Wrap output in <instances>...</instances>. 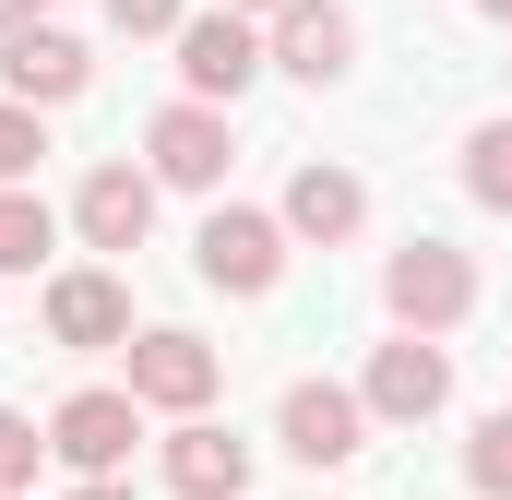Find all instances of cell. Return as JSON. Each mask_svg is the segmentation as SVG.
Wrapping results in <instances>:
<instances>
[{
	"instance_id": "cell-15",
	"label": "cell",
	"mask_w": 512,
	"mask_h": 500,
	"mask_svg": "<svg viewBox=\"0 0 512 500\" xmlns=\"http://www.w3.org/2000/svg\"><path fill=\"white\" fill-rule=\"evenodd\" d=\"M48 250H60V215H48L24 179H0V274H36Z\"/></svg>"
},
{
	"instance_id": "cell-25",
	"label": "cell",
	"mask_w": 512,
	"mask_h": 500,
	"mask_svg": "<svg viewBox=\"0 0 512 500\" xmlns=\"http://www.w3.org/2000/svg\"><path fill=\"white\" fill-rule=\"evenodd\" d=\"M12 500H24V489H12Z\"/></svg>"
},
{
	"instance_id": "cell-13",
	"label": "cell",
	"mask_w": 512,
	"mask_h": 500,
	"mask_svg": "<svg viewBox=\"0 0 512 500\" xmlns=\"http://www.w3.org/2000/svg\"><path fill=\"white\" fill-rule=\"evenodd\" d=\"M167 489L179 500H239L251 489V441L215 429V417H179V429H167Z\"/></svg>"
},
{
	"instance_id": "cell-1",
	"label": "cell",
	"mask_w": 512,
	"mask_h": 500,
	"mask_svg": "<svg viewBox=\"0 0 512 500\" xmlns=\"http://www.w3.org/2000/svg\"><path fill=\"white\" fill-rule=\"evenodd\" d=\"M382 310L405 322V334H453V322L477 310V262H465L453 239H405L382 262Z\"/></svg>"
},
{
	"instance_id": "cell-12",
	"label": "cell",
	"mask_w": 512,
	"mask_h": 500,
	"mask_svg": "<svg viewBox=\"0 0 512 500\" xmlns=\"http://www.w3.org/2000/svg\"><path fill=\"white\" fill-rule=\"evenodd\" d=\"M262 48H274V72H298V84H346V60H358V24H346L334 0H286Z\"/></svg>"
},
{
	"instance_id": "cell-8",
	"label": "cell",
	"mask_w": 512,
	"mask_h": 500,
	"mask_svg": "<svg viewBox=\"0 0 512 500\" xmlns=\"http://www.w3.org/2000/svg\"><path fill=\"white\" fill-rule=\"evenodd\" d=\"M131 393H143V417H203L215 405V346L203 334H179V322H155V334H131Z\"/></svg>"
},
{
	"instance_id": "cell-24",
	"label": "cell",
	"mask_w": 512,
	"mask_h": 500,
	"mask_svg": "<svg viewBox=\"0 0 512 500\" xmlns=\"http://www.w3.org/2000/svg\"><path fill=\"white\" fill-rule=\"evenodd\" d=\"M239 12H286V0H239Z\"/></svg>"
},
{
	"instance_id": "cell-5",
	"label": "cell",
	"mask_w": 512,
	"mask_h": 500,
	"mask_svg": "<svg viewBox=\"0 0 512 500\" xmlns=\"http://www.w3.org/2000/svg\"><path fill=\"white\" fill-rule=\"evenodd\" d=\"M274 441L322 477V465H358L370 453V405L346 393V381H286V405H274Z\"/></svg>"
},
{
	"instance_id": "cell-19",
	"label": "cell",
	"mask_w": 512,
	"mask_h": 500,
	"mask_svg": "<svg viewBox=\"0 0 512 500\" xmlns=\"http://www.w3.org/2000/svg\"><path fill=\"white\" fill-rule=\"evenodd\" d=\"M36 453H48V441H36V417H12V405H0V500L36 489Z\"/></svg>"
},
{
	"instance_id": "cell-16",
	"label": "cell",
	"mask_w": 512,
	"mask_h": 500,
	"mask_svg": "<svg viewBox=\"0 0 512 500\" xmlns=\"http://www.w3.org/2000/svg\"><path fill=\"white\" fill-rule=\"evenodd\" d=\"M465 191H477L489 215H512V120H477V131H465Z\"/></svg>"
},
{
	"instance_id": "cell-10",
	"label": "cell",
	"mask_w": 512,
	"mask_h": 500,
	"mask_svg": "<svg viewBox=\"0 0 512 500\" xmlns=\"http://www.w3.org/2000/svg\"><path fill=\"white\" fill-rule=\"evenodd\" d=\"M0 84H12L24 108H72V96L96 84V60H84L72 24H12V36H0Z\"/></svg>"
},
{
	"instance_id": "cell-7",
	"label": "cell",
	"mask_w": 512,
	"mask_h": 500,
	"mask_svg": "<svg viewBox=\"0 0 512 500\" xmlns=\"http://www.w3.org/2000/svg\"><path fill=\"white\" fill-rule=\"evenodd\" d=\"M131 441H143V393H131V381H120V393L96 381V393H72V405L48 417V453H60L72 477H120Z\"/></svg>"
},
{
	"instance_id": "cell-6",
	"label": "cell",
	"mask_w": 512,
	"mask_h": 500,
	"mask_svg": "<svg viewBox=\"0 0 512 500\" xmlns=\"http://www.w3.org/2000/svg\"><path fill=\"white\" fill-rule=\"evenodd\" d=\"M358 405H370V429H417V417H441V405H453V358H441L429 334H393V346H370Z\"/></svg>"
},
{
	"instance_id": "cell-3",
	"label": "cell",
	"mask_w": 512,
	"mask_h": 500,
	"mask_svg": "<svg viewBox=\"0 0 512 500\" xmlns=\"http://www.w3.org/2000/svg\"><path fill=\"white\" fill-rule=\"evenodd\" d=\"M262 60H274V48H262V24L239 12V0H215V12H191V24H179V84H191L203 108H239Z\"/></svg>"
},
{
	"instance_id": "cell-4",
	"label": "cell",
	"mask_w": 512,
	"mask_h": 500,
	"mask_svg": "<svg viewBox=\"0 0 512 500\" xmlns=\"http://www.w3.org/2000/svg\"><path fill=\"white\" fill-rule=\"evenodd\" d=\"M143 167H155V191H227V167H239V131H227V108H203V96L155 108V131H143Z\"/></svg>"
},
{
	"instance_id": "cell-21",
	"label": "cell",
	"mask_w": 512,
	"mask_h": 500,
	"mask_svg": "<svg viewBox=\"0 0 512 500\" xmlns=\"http://www.w3.org/2000/svg\"><path fill=\"white\" fill-rule=\"evenodd\" d=\"M72 500H143V489H120V477H72Z\"/></svg>"
},
{
	"instance_id": "cell-14",
	"label": "cell",
	"mask_w": 512,
	"mask_h": 500,
	"mask_svg": "<svg viewBox=\"0 0 512 500\" xmlns=\"http://www.w3.org/2000/svg\"><path fill=\"white\" fill-rule=\"evenodd\" d=\"M358 227H370V191H358L346 167H322V155H310V167L286 179V239H310V250H346Z\"/></svg>"
},
{
	"instance_id": "cell-22",
	"label": "cell",
	"mask_w": 512,
	"mask_h": 500,
	"mask_svg": "<svg viewBox=\"0 0 512 500\" xmlns=\"http://www.w3.org/2000/svg\"><path fill=\"white\" fill-rule=\"evenodd\" d=\"M12 24H36V0H0V36H12Z\"/></svg>"
},
{
	"instance_id": "cell-2",
	"label": "cell",
	"mask_w": 512,
	"mask_h": 500,
	"mask_svg": "<svg viewBox=\"0 0 512 500\" xmlns=\"http://www.w3.org/2000/svg\"><path fill=\"white\" fill-rule=\"evenodd\" d=\"M191 274H203V286H227V298H274V274H286V215L215 203V215H203V239H191Z\"/></svg>"
},
{
	"instance_id": "cell-23",
	"label": "cell",
	"mask_w": 512,
	"mask_h": 500,
	"mask_svg": "<svg viewBox=\"0 0 512 500\" xmlns=\"http://www.w3.org/2000/svg\"><path fill=\"white\" fill-rule=\"evenodd\" d=\"M477 12H489V24H512V0H477Z\"/></svg>"
},
{
	"instance_id": "cell-18",
	"label": "cell",
	"mask_w": 512,
	"mask_h": 500,
	"mask_svg": "<svg viewBox=\"0 0 512 500\" xmlns=\"http://www.w3.org/2000/svg\"><path fill=\"white\" fill-rule=\"evenodd\" d=\"M36 155H48V120L24 96H0V179H36Z\"/></svg>"
},
{
	"instance_id": "cell-17",
	"label": "cell",
	"mask_w": 512,
	"mask_h": 500,
	"mask_svg": "<svg viewBox=\"0 0 512 500\" xmlns=\"http://www.w3.org/2000/svg\"><path fill=\"white\" fill-rule=\"evenodd\" d=\"M465 477H477V500H512V405H489V417H477V441H465Z\"/></svg>"
},
{
	"instance_id": "cell-20",
	"label": "cell",
	"mask_w": 512,
	"mask_h": 500,
	"mask_svg": "<svg viewBox=\"0 0 512 500\" xmlns=\"http://www.w3.org/2000/svg\"><path fill=\"white\" fill-rule=\"evenodd\" d=\"M108 24H120V36H179L191 0H108Z\"/></svg>"
},
{
	"instance_id": "cell-11",
	"label": "cell",
	"mask_w": 512,
	"mask_h": 500,
	"mask_svg": "<svg viewBox=\"0 0 512 500\" xmlns=\"http://www.w3.org/2000/svg\"><path fill=\"white\" fill-rule=\"evenodd\" d=\"M72 227H84V250H143L155 239V167H96L72 191Z\"/></svg>"
},
{
	"instance_id": "cell-9",
	"label": "cell",
	"mask_w": 512,
	"mask_h": 500,
	"mask_svg": "<svg viewBox=\"0 0 512 500\" xmlns=\"http://www.w3.org/2000/svg\"><path fill=\"white\" fill-rule=\"evenodd\" d=\"M48 346H72V358H108V346H131V286L108 274V262L48 274Z\"/></svg>"
}]
</instances>
